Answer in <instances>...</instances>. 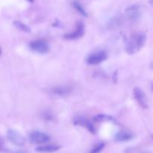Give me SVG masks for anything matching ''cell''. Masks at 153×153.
<instances>
[{"mask_svg":"<svg viewBox=\"0 0 153 153\" xmlns=\"http://www.w3.org/2000/svg\"><path fill=\"white\" fill-rule=\"evenodd\" d=\"M133 95L137 104L143 109H147L149 108L147 97L145 93L138 87H135L133 90Z\"/></svg>","mask_w":153,"mask_h":153,"instance_id":"8","label":"cell"},{"mask_svg":"<svg viewBox=\"0 0 153 153\" xmlns=\"http://www.w3.org/2000/svg\"><path fill=\"white\" fill-rule=\"evenodd\" d=\"M43 118L46 120V121H53L54 120V116L50 111H46L43 112Z\"/></svg>","mask_w":153,"mask_h":153,"instance_id":"17","label":"cell"},{"mask_svg":"<svg viewBox=\"0 0 153 153\" xmlns=\"http://www.w3.org/2000/svg\"><path fill=\"white\" fill-rule=\"evenodd\" d=\"M149 4H150L153 7V0H149Z\"/></svg>","mask_w":153,"mask_h":153,"instance_id":"18","label":"cell"},{"mask_svg":"<svg viewBox=\"0 0 153 153\" xmlns=\"http://www.w3.org/2000/svg\"><path fill=\"white\" fill-rule=\"evenodd\" d=\"M94 120L97 123H103V122H111L114 123H117V120L114 117L108 114H100L94 117Z\"/></svg>","mask_w":153,"mask_h":153,"instance_id":"13","label":"cell"},{"mask_svg":"<svg viewBox=\"0 0 153 153\" xmlns=\"http://www.w3.org/2000/svg\"><path fill=\"white\" fill-rule=\"evenodd\" d=\"M13 25H14L15 28L16 29L19 30V31H22V32L25 33H30L31 32V28H30L29 26L26 25V24L23 23L21 21L16 20L13 22Z\"/></svg>","mask_w":153,"mask_h":153,"instance_id":"14","label":"cell"},{"mask_svg":"<svg viewBox=\"0 0 153 153\" xmlns=\"http://www.w3.org/2000/svg\"><path fill=\"white\" fill-rule=\"evenodd\" d=\"M61 146L55 144H47L40 146L35 149V151L40 152H54L59 150Z\"/></svg>","mask_w":153,"mask_h":153,"instance_id":"12","label":"cell"},{"mask_svg":"<svg viewBox=\"0 0 153 153\" xmlns=\"http://www.w3.org/2000/svg\"><path fill=\"white\" fill-rule=\"evenodd\" d=\"M85 32V23L82 21H79L76 23V28L73 31L64 34V38L68 40H75L81 38L84 36Z\"/></svg>","mask_w":153,"mask_h":153,"instance_id":"5","label":"cell"},{"mask_svg":"<svg viewBox=\"0 0 153 153\" xmlns=\"http://www.w3.org/2000/svg\"><path fill=\"white\" fill-rule=\"evenodd\" d=\"M105 146V143L101 142V143H98L97 144H96L95 146L93 147V149L91 150V153H98L100 152Z\"/></svg>","mask_w":153,"mask_h":153,"instance_id":"16","label":"cell"},{"mask_svg":"<svg viewBox=\"0 0 153 153\" xmlns=\"http://www.w3.org/2000/svg\"><path fill=\"white\" fill-rule=\"evenodd\" d=\"M73 125L75 126H79L85 127L88 131H90L92 134H96L97 133V130L94 127V124L90 122L86 117H76L73 120Z\"/></svg>","mask_w":153,"mask_h":153,"instance_id":"9","label":"cell"},{"mask_svg":"<svg viewBox=\"0 0 153 153\" xmlns=\"http://www.w3.org/2000/svg\"><path fill=\"white\" fill-rule=\"evenodd\" d=\"M134 135L127 131H120L115 134L114 140L117 142H128L132 140Z\"/></svg>","mask_w":153,"mask_h":153,"instance_id":"11","label":"cell"},{"mask_svg":"<svg viewBox=\"0 0 153 153\" xmlns=\"http://www.w3.org/2000/svg\"><path fill=\"white\" fill-rule=\"evenodd\" d=\"M73 91V87L68 85H60V86L52 87L49 89V92L54 95L64 97L68 95Z\"/></svg>","mask_w":153,"mask_h":153,"instance_id":"10","label":"cell"},{"mask_svg":"<svg viewBox=\"0 0 153 153\" xmlns=\"http://www.w3.org/2000/svg\"><path fill=\"white\" fill-rule=\"evenodd\" d=\"M152 90H153V84H152Z\"/></svg>","mask_w":153,"mask_h":153,"instance_id":"20","label":"cell"},{"mask_svg":"<svg viewBox=\"0 0 153 153\" xmlns=\"http://www.w3.org/2000/svg\"><path fill=\"white\" fill-rule=\"evenodd\" d=\"M7 138L12 144L16 146H23L25 139L22 134L14 129H9L7 132Z\"/></svg>","mask_w":153,"mask_h":153,"instance_id":"6","label":"cell"},{"mask_svg":"<svg viewBox=\"0 0 153 153\" xmlns=\"http://www.w3.org/2000/svg\"><path fill=\"white\" fill-rule=\"evenodd\" d=\"M27 1H28V2H30V3H32V2H34V0H26Z\"/></svg>","mask_w":153,"mask_h":153,"instance_id":"19","label":"cell"},{"mask_svg":"<svg viewBox=\"0 0 153 153\" xmlns=\"http://www.w3.org/2000/svg\"><path fill=\"white\" fill-rule=\"evenodd\" d=\"M107 52L104 50H100L90 54L87 57L86 62L89 65H97L107 60Z\"/></svg>","mask_w":153,"mask_h":153,"instance_id":"4","label":"cell"},{"mask_svg":"<svg viewBox=\"0 0 153 153\" xmlns=\"http://www.w3.org/2000/svg\"><path fill=\"white\" fill-rule=\"evenodd\" d=\"M127 19L131 22H136L139 20L141 16V10L139 4H131L125 10Z\"/></svg>","mask_w":153,"mask_h":153,"instance_id":"7","label":"cell"},{"mask_svg":"<svg viewBox=\"0 0 153 153\" xmlns=\"http://www.w3.org/2000/svg\"><path fill=\"white\" fill-rule=\"evenodd\" d=\"M29 48L34 52L39 54H46L50 50L49 45L44 40H32L28 44Z\"/></svg>","mask_w":153,"mask_h":153,"instance_id":"2","label":"cell"},{"mask_svg":"<svg viewBox=\"0 0 153 153\" xmlns=\"http://www.w3.org/2000/svg\"><path fill=\"white\" fill-rule=\"evenodd\" d=\"M146 41V35L143 32H138L132 34L128 39L125 50L128 55H133L139 52L144 46Z\"/></svg>","mask_w":153,"mask_h":153,"instance_id":"1","label":"cell"},{"mask_svg":"<svg viewBox=\"0 0 153 153\" xmlns=\"http://www.w3.org/2000/svg\"><path fill=\"white\" fill-rule=\"evenodd\" d=\"M30 142L34 144H43L50 141L51 137L46 133L40 131H33L28 134Z\"/></svg>","mask_w":153,"mask_h":153,"instance_id":"3","label":"cell"},{"mask_svg":"<svg viewBox=\"0 0 153 153\" xmlns=\"http://www.w3.org/2000/svg\"><path fill=\"white\" fill-rule=\"evenodd\" d=\"M72 4H73V7H74V8L76 9V10H77V11L79 12L81 15L85 16V17H88V12L86 11V10L85 9V7H84L83 6L80 4V3H79L78 1H74L73 3H72Z\"/></svg>","mask_w":153,"mask_h":153,"instance_id":"15","label":"cell"}]
</instances>
